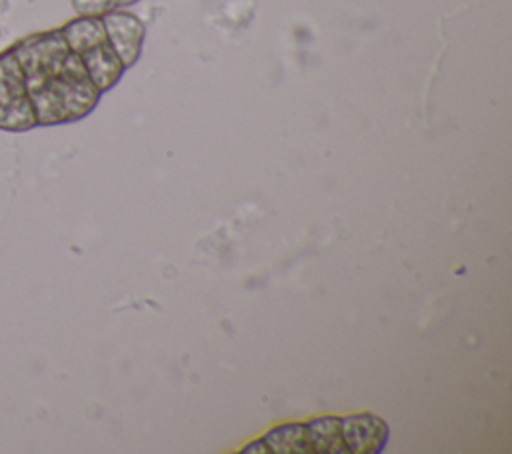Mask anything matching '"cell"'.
I'll use <instances>...</instances> for the list:
<instances>
[{
  "mask_svg": "<svg viewBox=\"0 0 512 454\" xmlns=\"http://www.w3.org/2000/svg\"><path fill=\"white\" fill-rule=\"evenodd\" d=\"M102 92L92 84L82 58L70 50L58 76L48 78L28 92L36 126L70 124L88 116Z\"/></svg>",
  "mask_w": 512,
  "mask_h": 454,
  "instance_id": "obj_1",
  "label": "cell"
},
{
  "mask_svg": "<svg viewBox=\"0 0 512 454\" xmlns=\"http://www.w3.org/2000/svg\"><path fill=\"white\" fill-rule=\"evenodd\" d=\"M24 72L26 90L38 88L52 76H58L70 48L60 30H50L42 34L28 36L10 48Z\"/></svg>",
  "mask_w": 512,
  "mask_h": 454,
  "instance_id": "obj_2",
  "label": "cell"
},
{
  "mask_svg": "<svg viewBox=\"0 0 512 454\" xmlns=\"http://www.w3.org/2000/svg\"><path fill=\"white\" fill-rule=\"evenodd\" d=\"M36 126L24 72L12 50L0 54V130L24 132Z\"/></svg>",
  "mask_w": 512,
  "mask_h": 454,
  "instance_id": "obj_3",
  "label": "cell"
},
{
  "mask_svg": "<svg viewBox=\"0 0 512 454\" xmlns=\"http://www.w3.org/2000/svg\"><path fill=\"white\" fill-rule=\"evenodd\" d=\"M100 18L104 22L108 44L112 46V50L116 52L124 68L134 66L142 54V46L146 38L144 22L136 14L126 12L122 8L110 10Z\"/></svg>",
  "mask_w": 512,
  "mask_h": 454,
  "instance_id": "obj_4",
  "label": "cell"
},
{
  "mask_svg": "<svg viewBox=\"0 0 512 454\" xmlns=\"http://www.w3.org/2000/svg\"><path fill=\"white\" fill-rule=\"evenodd\" d=\"M340 430L348 454H380L390 438L386 420L374 412L342 416Z\"/></svg>",
  "mask_w": 512,
  "mask_h": 454,
  "instance_id": "obj_5",
  "label": "cell"
},
{
  "mask_svg": "<svg viewBox=\"0 0 512 454\" xmlns=\"http://www.w3.org/2000/svg\"><path fill=\"white\" fill-rule=\"evenodd\" d=\"M80 58L88 72V78L102 94L108 92L112 86H116V82L122 78L126 70L120 58L116 56V52L112 50V46L108 44V40L86 50L84 54H80Z\"/></svg>",
  "mask_w": 512,
  "mask_h": 454,
  "instance_id": "obj_6",
  "label": "cell"
},
{
  "mask_svg": "<svg viewBox=\"0 0 512 454\" xmlns=\"http://www.w3.org/2000/svg\"><path fill=\"white\" fill-rule=\"evenodd\" d=\"M60 32H62L68 48L78 56L108 40L104 22L100 16H78V18L70 20L68 24H64L60 28Z\"/></svg>",
  "mask_w": 512,
  "mask_h": 454,
  "instance_id": "obj_7",
  "label": "cell"
},
{
  "mask_svg": "<svg viewBox=\"0 0 512 454\" xmlns=\"http://www.w3.org/2000/svg\"><path fill=\"white\" fill-rule=\"evenodd\" d=\"M262 440L270 454H312L308 430L304 422H286L268 430Z\"/></svg>",
  "mask_w": 512,
  "mask_h": 454,
  "instance_id": "obj_8",
  "label": "cell"
},
{
  "mask_svg": "<svg viewBox=\"0 0 512 454\" xmlns=\"http://www.w3.org/2000/svg\"><path fill=\"white\" fill-rule=\"evenodd\" d=\"M306 424L312 454H348L342 430H340V416H318Z\"/></svg>",
  "mask_w": 512,
  "mask_h": 454,
  "instance_id": "obj_9",
  "label": "cell"
},
{
  "mask_svg": "<svg viewBox=\"0 0 512 454\" xmlns=\"http://www.w3.org/2000/svg\"><path fill=\"white\" fill-rule=\"evenodd\" d=\"M72 8L78 16H102L118 8L116 0H72Z\"/></svg>",
  "mask_w": 512,
  "mask_h": 454,
  "instance_id": "obj_10",
  "label": "cell"
},
{
  "mask_svg": "<svg viewBox=\"0 0 512 454\" xmlns=\"http://www.w3.org/2000/svg\"><path fill=\"white\" fill-rule=\"evenodd\" d=\"M242 454H270V448L266 446V442L260 438V440H252L250 444H246L242 448Z\"/></svg>",
  "mask_w": 512,
  "mask_h": 454,
  "instance_id": "obj_11",
  "label": "cell"
},
{
  "mask_svg": "<svg viewBox=\"0 0 512 454\" xmlns=\"http://www.w3.org/2000/svg\"><path fill=\"white\" fill-rule=\"evenodd\" d=\"M118 2V8H124V6H130V4H136L140 0H116Z\"/></svg>",
  "mask_w": 512,
  "mask_h": 454,
  "instance_id": "obj_12",
  "label": "cell"
}]
</instances>
